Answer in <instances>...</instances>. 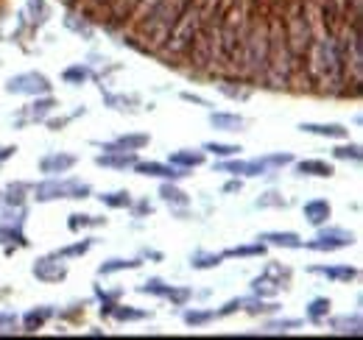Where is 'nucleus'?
<instances>
[{
  "mask_svg": "<svg viewBox=\"0 0 363 340\" xmlns=\"http://www.w3.org/2000/svg\"><path fill=\"white\" fill-rule=\"evenodd\" d=\"M92 193L90 184L84 181H43L34 187V198L37 201H56V198H87Z\"/></svg>",
  "mask_w": 363,
  "mask_h": 340,
  "instance_id": "0eeeda50",
  "label": "nucleus"
},
{
  "mask_svg": "<svg viewBox=\"0 0 363 340\" xmlns=\"http://www.w3.org/2000/svg\"><path fill=\"white\" fill-rule=\"evenodd\" d=\"M282 31H285V42L291 47V53L302 62V56L308 53V47L313 42V26H311V17H308V8L302 3H294L285 17H282Z\"/></svg>",
  "mask_w": 363,
  "mask_h": 340,
  "instance_id": "39448f33",
  "label": "nucleus"
},
{
  "mask_svg": "<svg viewBox=\"0 0 363 340\" xmlns=\"http://www.w3.org/2000/svg\"><path fill=\"white\" fill-rule=\"evenodd\" d=\"M355 243V234L352 232H347V229H335V226H330V229H321L316 237L308 243V249H313V251H338V249H347V246H352Z\"/></svg>",
  "mask_w": 363,
  "mask_h": 340,
  "instance_id": "6e6552de",
  "label": "nucleus"
},
{
  "mask_svg": "<svg viewBox=\"0 0 363 340\" xmlns=\"http://www.w3.org/2000/svg\"><path fill=\"white\" fill-rule=\"evenodd\" d=\"M210 123L218 131H243V126H246V120L240 115H229V112H213Z\"/></svg>",
  "mask_w": 363,
  "mask_h": 340,
  "instance_id": "4be33fe9",
  "label": "nucleus"
},
{
  "mask_svg": "<svg viewBox=\"0 0 363 340\" xmlns=\"http://www.w3.org/2000/svg\"><path fill=\"white\" fill-rule=\"evenodd\" d=\"M109 315H115L118 321H140V318H145V312H143V310H132V307H121V304H115Z\"/></svg>",
  "mask_w": 363,
  "mask_h": 340,
  "instance_id": "c9c22d12",
  "label": "nucleus"
},
{
  "mask_svg": "<svg viewBox=\"0 0 363 340\" xmlns=\"http://www.w3.org/2000/svg\"><path fill=\"white\" fill-rule=\"evenodd\" d=\"M224 262V254H207V251H196L190 256V265L199 268V271H207V268H218Z\"/></svg>",
  "mask_w": 363,
  "mask_h": 340,
  "instance_id": "7c9ffc66",
  "label": "nucleus"
},
{
  "mask_svg": "<svg viewBox=\"0 0 363 340\" xmlns=\"http://www.w3.org/2000/svg\"><path fill=\"white\" fill-rule=\"evenodd\" d=\"M302 59L308 62V76L316 84H338L344 79V62H341L335 34L313 37V42Z\"/></svg>",
  "mask_w": 363,
  "mask_h": 340,
  "instance_id": "7ed1b4c3",
  "label": "nucleus"
},
{
  "mask_svg": "<svg viewBox=\"0 0 363 340\" xmlns=\"http://www.w3.org/2000/svg\"><path fill=\"white\" fill-rule=\"evenodd\" d=\"M218 170L232 173V176H263L269 168H266L260 159H255V162H221Z\"/></svg>",
  "mask_w": 363,
  "mask_h": 340,
  "instance_id": "6ab92c4d",
  "label": "nucleus"
},
{
  "mask_svg": "<svg viewBox=\"0 0 363 340\" xmlns=\"http://www.w3.org/2000/svg\"><path fill=\"white\" fill-rule=\"evenodd\" d=\"M305 220L308 223H313V226H324L330 217H333V207L324 201V198H313V201H308L305 204Z\"/></svg>",
  "mask_w": 363,
  "mask_h": 340,
  "instance_id": "2eb2a0df",
  "label": "nucleus"
},
{
  "mask_svg": "<svg viewBox=\"0 0 363 340\" xmlns=\"http://www.w3.org/2000/svg\"><path fill=\"white\" fill-rule=\"evenodd\" d=\"M299 327V321H272V324H266V335H279V332H288V329H296Z\"/></svg>",
  "mask_w": 363,
  "mask_h": 340,
  "instance_id": "c03bdc74",
  "label": "nucleus"
},
{
  "mask_svg": "<svg viewBox=\"0 0 363 340\" xmlns=\"http://www.w3.org/2000/svg\"><path fill=\"white\" fill-rule=\"evenodd\" d=\"M333 157H335V159H352V162H361L363 151H361V145H341V148L333 151Z\"/></svg>",
  "mask_w": 363,
  "mask_h": 340,
  "instance_id": "4c0bfd02",
  "label": "nucleus"
},
{
  "mask_svg": "<svg viewBox=\"0 0 363 340\" xmlns=\"http://www.w3.org/2000/svg\"><path fill=\"white\" fill-rule=\"evenodd\" d=\"M137 3L140 0H106V11H109V17L115 23H123V20H129L135 14Z\"/></svg>",
  "mask_w": 363,
  "mask_h": 340,
  "instance_id": "5701e85b",
  "label": "nucleus"
},
{
  "mask_svg": "<svg viewBox=\"0 0 363 340\" xmlns=\"http://www.w3.org/2000/svg\"><path fill=\"white\" fill-rule=\"evenodd\" d=\"M263 251H266V243H257V246H238V249L224 251V259H227V256H260Z\"/></svg>",
  "mask_w": 363,
  "mask_h": 340,
  "instance_id": "e433bc0d",
  "label": "nucleus"
},
{
  "mask_svg": "<svg viewBox=\"0 0 363 340\" xmlns=\"http://www.w3.org/2000/svg\"><path fill=\"white\" fill-rule=\"evenodd\" d=\"M296 173L299 176H318V178H330L335 168L321 162V159H305V162H296Z\"/></svg>",
  "mask_w": 363,
  "mask_h": 340,
  "instance_id": "b1692460",
  "label": "nucleus"
},
{
  "mask_svg": "<svg viewBox=\"0 0 363 340\" xmlns=\"http://www.w3.org/2000/svg\"><path fill=\"white\" fill-rule=\"evenodd\" d=\"M140 268V259H109L98 268L101 276H109V273H118V271H135Z\"/></svg>",
  "mask_w": 363,
  "mask_h": 340,
  "instance_id": "cd10ccee",
  "label": "nucleus"
},
{
  "mask_svg": "<svg viewBox=\"0 0 363 340\" xmlns=\"http://www.w3.org/2000/svg\"><path fill=\"white\" fill-rule=\"evenodd\" d=\"M14 154H17V148H14V145H0V165H3L6 159H11Z\"/></svg>",
  "mask_w": 363,
  "mask_h": 340,
  "instance_id": "3c124183",
  "label": "nucleus"
},
{
  "mask_svg": "<svg viewBox=\"0 0 363 340\" xmlns=\"http://www.w3.org/2000/svg\"><path fill=\"white\" fill-rule=\"evenodd\" d=\"M193 6L201 11V20H213V14H216V6H218V0H193Z\"/></svg>",
  "mask_w": 363,
  "mask_h": 340,
  "instance_id": "de8ad7c7",
  "label": "nucleus"
},
{
  "mask_svg": "<svg viewBox=\"0 0 363 340\" xmlns=\"http://www.w3.org/2000/svg\"><path fill=\"white\" fill-rule=\"evenodd\" d=\"M31 271H34V276H37L40 282H62V279L67 276V265L62 262V256L59 254L37 259Z\"/></svg>",
  "mask_w": 363,
  "mask_h": 340,
  "instance_id": "9d476101",
  "label": "nucleus"
},
{
  "mask_svg": "<svg viewBox=\"0 0 363 340\" xmlns=\"http://www.w3.org/2000/svg\"><path fill=\"white\" fill-rule=\"evenodd\" d=\"M87 3H92V8H104L106 6V0H87Z\"/></svg>",
  "mask_w": 363,
  "mask_h": 340,
  "instance_id": "5fc2aeb1",
  "label": "nucleus"
},
{
  "mask_svg": "<svg viewBox=\"0 0 363 340\" xmlns=\"http://www.w3.org/2000/svg\"><path fill=\"white\" fill-rule=\"evenodd\" d=\"M148 145V134H123L115 142H106L104 151H140Z\"/></svg>",
  "mask_w": 363,
  "mask_h": 340,
  "instance_id": "a211bd4d",
  "label": "nucleus"
},
{
  "mask_svg": "<svg viewBox=\"0 0 363 340\" xmlns=\"http://www.w3.org/2000/svg\"><path fill=\"white\" fill-rule=\"evenodd\" d=\"M160 196H162V201H168V204H174V207H184L190 198H187V193H182L179 187H174L171 181H165L162 187H160Z\"/></svg>",
  "mask_w": 363,
  "mask_h": 340,
  "instance_id": "c756f323",
  "label": "nucleus"
},
{
  "mask_svg": "<svg viewBox=\"0 0 363 340\" xmlns=\"http://www.w3.org/2000/svg\"><path fill=\"white\" fill-rule=\"evenodd\" d=\"M171 165H177V168H199V165H204V151H196V148H182V151H174L171 154Z\"/></svg>",
  "mask_w": 363,
  "mask_h": 340,
  "instance_id": "aec40b11",
  "label": "nucleus"
},
{
  "mask_svg": "<svg viewBox=\"0 0 363 340\" xmlns=\"http://www.w3.org/2000/svg\"><path fill=\"white\" fill-rule=\"evenodd\" d=\"M311 273L327 276L330 282H352L358 276V268H352V265H313Z\"/></svg>",
  "mask_w": 363,
  "mask_h": 340,
  "instance_id": "ddd939ff",
  "label": "nucleus"
},
{
  "mask_svg": "<svg viewBox=\"0 0 363 340\" xmlns=\"http://www.w3.org/2000/svg\"><path fill=\"white\" fill-rule=\"evenodd\" d=\"M14 315H0V332H14Z\"/></svg>",
  "mask_w": 363,
  "mask_h": 340,
  "instance_id": "8fccbe9b",
  "label": "nucleus"
},
{
  "mask_svg": "<svg viewBox=\"0 0 363 340\" xmlns=\"http://www.w3.org/2000/svg\"><path fill=\"white\" fill-rule=\"evenodd\" d=\"M201 11L193 6V0H190V6L182 11V17L174 23V28H171V34H168V40L162 45V50L168 53V56H187V50H190V45L196 40V34H199V28H201Z\"/></svg>",
  "mask_w": 363,
  "mask_h": 340,
  "instance_id": "423d86ee",
  "label": "nucleus"
},
{
  "mask_svg": "<svg viewBox=\"0 0 363 340\" xmlns=\"http://www.w3.org/2000/svg\"><path fill=\"white\" fill-rule=\"evenodd\" d=\"M240 307H243V298H232L227 307H224V310H218L216 315H232V312H235V310H240Z\"/></svg>",
  "mask_w": 363,
  "mask_h": 340,
  "instance_id": "09e8293b",
  "label": "nucleus"
},
{
  "mask_svg": "<svg viewBox=\"0 0 363 340\" xmlns=\"http://www.w3.org/2000/svg\"><path fill=\"white\" fill-rule=\"evenodd\" d=\"M213 318H216L213 310H187V312H184V324H190V327H204V324H210Z\"/></svg>",
  "mask_w": 363,
  "mask_h": 340,
  "instance_id": "473e14b6",
  "label": "nucleus"
},
{
  "mask_svg": "<svg viewBox=\"0 0 363 340\" xmlns=\"http://www.w3.org/2000/svg\"><path fill=\"white\" fill-rule=\"evenodd\" d=\"M6 92H11V95H48L50 81L43 73H20V76L9 79Z\"/></svg>",
  "mask_w": 363,
  "mask_h": 340,
  "instance_id": "1a4fd4ad",
  "label": "nucleus"
},
{
  "mask_svg": "<svg viewBox=\"0 0 363 340\" xmlns=\"http://www.w3.org/2000/svg\"><path fill=\"white\" fill-rule=\"evenodd\" d=\"M56 109V101L53 98H48V95H37V101L28 106V120H45L48 115Z\"/></svg>",
  "mask_w": 363,
  "mask_h": 340,
  "instance_id": "393cba45",
  "label": "nucleus"
},
{
  "mask_svg": "<svg viewBox=\"0 0 363 340\" xmlns=\"http://www.w3.org/2000/svg\"><path fill=\"white\" fill-rule=\"evenodd\" d=\"M201 151H207L213 157H221V159H229V157H238L240 154V145H232V142H207Z\"/></svg>",
  "mask_w": 363,
  "mask_h": 340,
  "instance_id": "2f4dec72",
  "label": "nucleus"
},
{
  "mask_svg": "<svg viewBox=\"0 0 363 340\" xmlns=\"http://www.w3.org/2000/svg\"><path fill=\"white\" fill-rule=\"evenodd\" d=\"M0 243H17V246H26L28 240L23 237L20 229H14V226H11V229H3V226H0Z\"/></svg>",
  "mask_w": 363,
  "mask_h": 340,
  "instance_id": "a19ab883",
  "label": "nucleus"
},
{
  "mask_svg": "<svg viewBox=\"0 0 363 340\" xmlns=\"http://www.w3.org/2000/svg\"><path fill=\"white\" fill-rule=\"evenodd\" d=\"M50 315H53V310H50V307H40V310L26 312V318H23V329H26V332H37V329H43Z\"/></svg>",
  "mask_w": 363,
  "mask_h": 340,
  "instance_id": "a878e982",
  "label": "nucleus"
},
{
  "mask_svg": "<svg viewBox=\"0 0 363 340\" xmlns=\"http://www.w3.org/2000/svg\"><path fill=\"white\" fill-rule=\"evenodd\" d=\"M302 131L316 134V137H327V140H347L350 128H344L341 123H302Z\"/></svg>",
  "mask_w": 363,
  "mask_h": 340,
  "instance_id": "dca6fc26",
  "label": "nucleus"
},
{
  "mask_svg": "<svg viewBox=\"0 0 363 340\" xmlns=\"http://www.w3.org/2000/svg\"><path fill=\"white\" fill-rule=\"evenodd\" d=\"M190 6V0H157V6L140 20L137 40H143L145 50H162L174 23L182 17V11Z\"/></svg>",
  "mask_w": 363,
  "mask_h": 340,
  "instance_id": "f03ea898",
  "label": "nucleus"
},
{
  "mask_svg": "<svg viewBox=\"0 0 363 340\" xmlns=\"http://www.w3.org/2000/svg\"><path fill=\"white\" fill-rule=\"evenodd\" d=\"M104 220L101 217H92V215H70V229L73 232H79V229H84V226H101Z\"/></svg>",
  "mask_w": 363,
  "mask_h": 340,
  "instance_id": "58836bf2",
  "label": "nucleus"
},
{
  "mask_svg": "<svg viewBox=\"0 0 363 340\" xmlns=\"http://www.w3.org/2000/svg\"><path fill=\"white\" fill-rule=\"evenodd\" d=\"M62 79H65L67 84H84V81L90 79V70L82 67V64H73V67H67V70L62 73Z\"/></svg>",
  "mask_w": 363,
  "mask_h": 340,
  "instance_id": "f704fd0d",
  "label": "nucleus"
},
{
  "mask_svg": "<svg viewBox=\"0 0 363 340\" xmlns=\"http://www.w3.org/2000/svg\"><path fill=\"white\" fill-rule=\"evenodd\" d=\"M330 298H313L311 304H308V318L311 321H321V318H327V312H330Z\"/></svg>",
  "mask_w": 363,
  "mask_h": 340,
  "instance_id": "72a5a7b5",
  "label": "nucleus"
},
{
  "mask_svg": "<svg viewBox=\"0 0 363 340\" xmlns=\"http://www.w3.org/2000/svg\"><path fill=\"white\" fill-rule=\"evenodd\" d=\"M235 190H240V181H229L227 187H224V193H235Z\"/></svg>",
  "mask_w": 363,
  "mask_h": 340,
  "instance_id": "864d4df0",
  "label": "nucleus"
},
{
  "mask_svg": "<svg viewBox=\"0 0 363 340\" xmlns=\"http://www.w3.org/2000/svg\"><path fill=\"white\" fill-rule=\"evenodd\" d=\"M182 98H184V101H193V103H199V106H210V103H207L204 98H199V95H190V92H184Z\"/></svg>",
  "mask_w": 363,
  "mask_h": 340,
  "instance_id": "603ef678",
  "label": "nucleus"
},
{
  "mask_svg": "<svg viewBox=\"0 0 363 340\" xmlns=\"http://www.w3.org/2000/svg\"><path fill=\"white\" fill-rule=\"evenodd\" d=\"M165 298H171L177 307H182V304H187V298H190V290H187V288H171V285H168V290H165Z\"/></svg>",
  "mask_w": 363,
  "mask_h": 340,
  "instance_id": "49530a36",
  "label": "nucleus"
},
{
  "mask_svg": "<svg viewBox=\"0 0 363 340\" xmlns=\"http://www.w3.org/2000/svg\"><path fill=\"white\" fill-rule=\"evenodd\" d=\"M95 165H101V168H118V170L135 168L137 151H106V154L95 157Z\"/></svg>",
  "mask_w": 363,
  "mask_h": 340,
  "instance_id": "f8f14e48",
  "label": "nucleus"
},
{
  "mask_svg": "<svg viewBox=\"0 0 363 340\" xmlns=\"http://www.w3.org/2000/svg\"><path fill=\"white\" fill-rule=\"evenodd\" d=\"M76 165V157L73 154H50L40 162V170L45 176H59V173H67V170Z\"/></svg>",
  "mask_w": 363,
  "mask_h": 340,
  "instance_id": "4468645a",
  "label": "nucleus"
},
{
  "mask_svg": "<svg viewBox=\"0 0 363 340\" xmlns=\"http://www.w3.org/2000/svg\"><path fill=\"white\" fill-rule=\"evenodd\" d=\"M135 170L140 176H154V178H165V181H179L187 176L184 168H177V165H162V162H137Z\"/></svg>",
  "mask_w": 363,
  "mask_h": 340,
  "instance_id": "9b49d317",
  "label": "nucleus"
},
{
  "mask_svg": "<svg viewBox=\"0 0 363 340\" xmlns=\"http://www.w3.org/2000/svg\"><path fill=\"white\" fill-rule=\"evenodd\" d=\"M168 285L162 279H148L145 285H140V293H151V296H165Z\"/></svg>",
  "mask_w": 363,
  "mask_h": 340,
  "instance_id": "79ce46f5",
  "label": "nucleus"
},
{
  "mask_svg": "<svg viewBox=\"0 0 363 340\" xmlns=\"http://www.w3.org/2000/svg\"><path fill=\"white\" fill-rule=\"evenodd\" d=\"M269 62V20H249L243 31V50H240V76L257 81L266 73Z\"/></svg>",
  "mask_w": 363,
  "mask_h": 340,
  "instance_id": "20e7f679",
  "label": "nucleus"
},
{
  "mask_svg": "<svg viewBox=\"0 0 363 340\" xmlns=\"http://www.w3.org/2000/svg\"><path fill=\"white\" fill-rule=\"evenodd\" d=\"M101 204H106V207H112V210H123V207H132V196H129V190L104 193V196H101Z\"/></svg>",
  "mask_w": 363,
  "mask_h": 340,
  "instance_id": "c85d7f7f",
  "label": "nucleus"
},
{
  "mask_svg": "<svg viewBox=\"0 0 363 340\" xmlns=\"http://www.w3.org/2000/svg\"><path fill=\"white\" fill-rule=\"evenodd\" d=\"M90 249H92V240H84V243H73V246H67V249H62V251H56V254L62 256V259H67V256L87 254Z\"/></svg>",
  "mask_w": 363,
  "mask_h": 340,
  "instance_id": "ea45409f",
  "label": "nucleus"
},
{
  "mask_svg": "<svg viewBox=\"0 0 363 340\" xmlns=\"http://www.w3.org/2000/svg\"><path fill=\"white\" fill-rule=\"evenodd\" d=\"M296 67H299V59L291 53V47L285 42L282 14H272L269 17V62H266L263 81L274 89H282V86L291 84Z\"/></svg>",
  "mask_w": 363,
  "mask_h": 340,
  "instance_id": "f257e3e1",
  "label": "nucleus"
},
{
  "mask_svg": "<svg viewBox=\"0 0 363 340\" xmlns=\"http://www.w3.org/2000/svg\"><path fill=\"white\" fill-rule=\"evenodd\" d=\"M260 162H263L266 168H282V165H291L294 157H291V154H269V157H263Z\"/></svg>",
  "mask_w": 363,
  "mask_h": 340,
  "instance_id": "37998d69",
  "label": "nucleus"
},
{
  "mask_svg": "<svg viewBox=\"0 0 363 340\" xmlns=\"http://www.w3.org/2000/svg\"><path fill=\"white\" fill-rule=\"evenodd\" d=\"M279 288H282V285H279V282H274L269 273H266V276H257V279L252 282V290H255V293H257L260 298L277 296V293H279Z\"/></svg>",
  "mask_w": 363,
  "mask_h": 340,
  "instance_id": "bb28decb",
  "label": "nucleus"
},
{
  "mask_svg": "<svg viewBox=\"0 0 363 340\" xmlns=\"http://www.w3.org/2000/svg\"><path fill=\"white\" fill-rule=\"evenodd\" d=\"M330 329L335 332V335H361V329H363V324H361V315H341V318H333L330 321Z\"/></svg>",
  "mask_w": 363,
  "mask_h": 340,
  "instance_id": "412c9836",
  "label": "nucleus"
},
{
  "mask_svg": "<svg viewBox=\"0 0 363 340\" xmlns=\"http://www.w3.org/2000/svg\"><path fill=\"white\" fill-rule=\"evenodd\" d=\"M218 89L227 95V98H232V101H246L252 92L249 89H240V86H229V81H224V84H218Z\"/></svg>",
  "mask_w": 363,
  "mask_h": 340,
  "instance_id": "a18cd8bd",
  "label": "nucleus"
},
{
  "mask_svg": "<svg viewBox=\"0 0 363 340\" xmlns=\"http://www.w3.org/2000/svg\"><path fill=\"white\" fill-rule=\"evenodd\" d=\"M260 240L269 246H279V249H302L305 246L296 232H266V234H260Z\"/></svg>",
  "mask_w": 363,
  "mask_h": 340,
  "instance_id": "f3484780",
  "label": "nucleus"
}]
</instances>
